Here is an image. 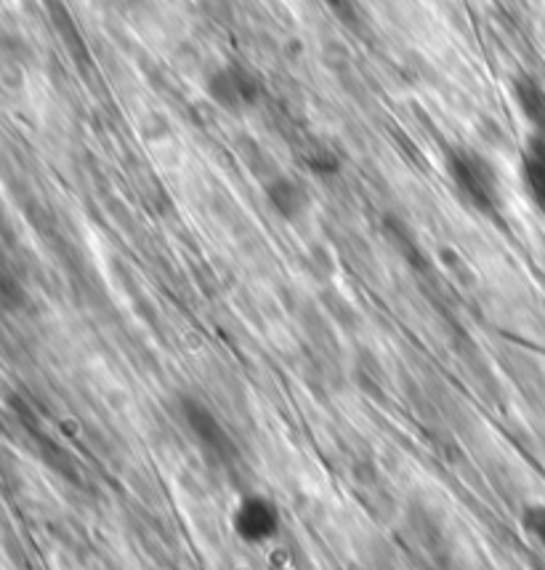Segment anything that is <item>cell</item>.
I'll return each instance as SVG.
<instances>
[{
  "instance_id": "6da1fadb",
  "label": "cell",
  "mask_w": 545,
  "mask_h": 570,
  "mask_svg": "<svg viewBox=\"0 0 545 570\" xmlns=\"http://www.w3.org/2000/svg\"><path fill=\"white\" fill-rule=\"evenodd\" d=\"M442 168H445L449 187L474 214L485 219H501L503 206H506L503 176L487 153L466 141H455L442 155Z\"/></svg>"
},
{
  "instance_id": "7a4b0ae2",
  "label": "cell",
  "mask_w": 545,
  "mask_h": 570,
  "mask_svg": "<svg viewBox=\"0 0 545 570\" xmlns=\"http://www.w3.org/2000/svg\"><path fill=\"white\" fill-rule=\"evenodd\" d=\"M202 91H206L210 105L229 118H245L264 99L261 78L254 67L242 62H221L214 70H208Z\"/></svg>"
},
{
  "instance_id": "8992f818",
  "label": "cell",
  "mask_w": 545,
  "mask_h": 570,
  "mask_svg": "<svg viewBox=\"0 0 545 570\" xmlns=\"http://www.w3.org/2000/svg\"><path fill=\"white\" fill-rule=\"evenodd\" d=\"M527 533L533 535L537 544L545 547V504L527 507Z\"/></svg>"
},
{
  "instance_id": "3957f363",
  "label": "cell",
  "mask_w": 545,
  "mask_h": 570,
  "mask_svg": "<svg viewBox=\"0 0 545 570\" xmlns=\"http://www.w3.org/2000/svg\"><path fill=\"white\" fill-rule=\"evenodd\" d=\"M264 203H267L269 214L277 216L279 222L296 224L301 222L306 214L311 212V193L309 185L301 179V176L279 171L271 174L261 187Z\"/></svg>"
},
{
  "instance_id": "277c9868",
  "label": "cell",
  "mask_w": 545,
  "mask_h": 570,
  "mask_svg": "<svg viewBox=\"0 0 545 570\" xmlns=\"http://www.w3.org/2000/svg\"><path fill=\"white\" fill-rule=\"evenodd\" d=\"M519 181L527 200L545 219V120L527 126L519 153Z\"/></svg>"
},
{
  "instance_id": "5b68a950",
  "label": "cell",
  "mask_w": 545,
  "mask_h": 570,
  "mask_svg": "<svg viewBox=\"0 0 545 570\" xmlns=\"http://www.w3.org/2000/svg\"><path fill=\"white\" fill-rule=\"evenodd\" d=\"M235 525H237V533L245 535L248 541L271 539L277 528V512L271 507H261V504L240 507Z\"/></svg>"
}]
</instances>
